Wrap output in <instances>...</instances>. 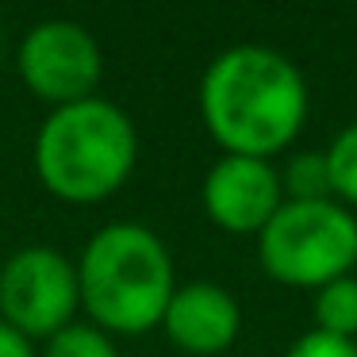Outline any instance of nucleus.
<instances>
[{
  "mask_svg": "<svg viewBox=\"0 0 357 357\" xmlns=\"http://www.w3.org/2000/svg\"><path fill=\"white\" fill-rule=\"evenodd\" d=\"M200 112L227 154L269 162V154L300 135L307 119V85L284 54L242 43L208 66L200 81Z\"/></svg>",
  "mask_w": 357,
  "mask_h": 357,
  "instance_id": "nucleus-1",
  "label": "nucleus"
},
{
  "mask_svg": "<svg viewBox=\"0 0 357 357\" xmlns=\"http://www.w3.org/2000/svg\"><path fill=\"white\" fill-rule=\"evenodd\" d=\"M139 158V135L119 104L89 96L47 116L35 139V173L70 204H96L127 185Z\"/></svg>",
  "mask_w": 357,
  "mask_h": 357,
  "instance_id": "nucleus-2",
  "label": "nucleus"
},
{
  "mask_svg": "<svg viewBox=\"0 0 357 357\" xmlns=\"http://www.w3.org/2000/svg\"><path fill=\"white\" fill-rule=\"evenodd\" d=\"M81 307L104 334H142L162 323L173 296V257L150 227L112 223L77 261Z\"/></svg>",
  "mask_w": 357,
  "mask_h": 357,
  "instance_id": "nucleus-3",
  "label": "nucleus"
},
{
  "mask_svg": "<svg viewBox=\"0 0 357 357\" xmlns=\"http://www.w3.org/2000/svg\"><path fill=\"white\" fill-rule=\"evenodd\" d=\"M265 273L292 288H323L357 265V215L338 200H284L257 234Z\"/></svg>",
  "mask_w": 357,
  "mask_h": 357,
  "instance_id": "nucleus-4",
  "label": "nucleus"
},
{
  "mask_svg": "<svg viewBox=\"0 0 357 357\" xmlns=\"http://www.w3.org/2000/svg\"><path fill=\"white\" fill-rule=\"evenodd\" d=\"M77 307V265L54 246H24L0 265V319L27 342L54 338Z\"/></svg>",
  "mask_w": 357,
  "mask_h": 357,
  "instance_id": "nucleus-5",
  "label": "nucleus"
},
{
  "mask_svg": "<svg viewBox=\"0 0 357 357\" xmlns=\"http://www.w3.org/2000/svg\"><path fill=\"white\" fill-rule=\"evenodd\" d=\"M20 77L39 100L54 108L89 100L100 85L104 58L96 39L73 20H43L20 43Z\"/></svg>",
  "mask_w": 357,
  "mask_h": 357,
  "instance_id": "nucleus-6",
  "label": "nucleus"
},
{
  "mask_svg": "<svg viewBox=\"0 0 357 357\" xmlns=\"http://www.w3.org/2000/svg\"><path fill=\"white\" fill-rule=\"evenodd\" d=\"M280 204V173L265 158L223 154L204 177V211L231 234H261Z\"/></svg>",
  "mask_w": 357,
  "mask_h": 357,
  "instance_id": "nucleus-7",
  "label": "nucleus"
},
{
  "mask_svg": "<svg viewBox=\"0 0 357 357\" xmlns=\"http://www.w3.org/2000/svg\"><path fill=\"white\" fill-rule=\"evenodd\" d=\"M165 334L173 338V346L188 349V354H223L234 338H238V300L227 288L196 280V284L173 288L169 307L162 315Z\"/></svg>",
  "mask_w": 357,
  "mask_h": 357,
  "instance_id": "nucleus-8",
  "label": "nucleus"
},
{
  "mask_svg": "<svg viewBox=\"0 0 357 357\" xmlns=\"http://www.w3.org/2000/svg\"><path fill=\"white\" fill-rule=\"evenodd\" d=\"M315 331L354 342V334H357V277H338L315 292Z\"/></svg>",
  "mask_w": 357,
  "mask_h": 357,
  "instance_id": "nucleus-9",
  "label": "nucleus"
},
{
  "mask_svg": "<svg viewBox=\"0 0 357 357\" xmlns=\"http://www.w3.org/2000/svg\"><path fill=\"white\" fill-rule=\"evenodd\" d=\"M280 192H288V200L296 204L331 200L334 185H331V165H326L323 150H303V154L288 158L284 173H280Z\"/></svg>",
  "mask_w": 357,
  "mask_h": 357,
  "instance_id": "nucleus-10",
  "label": "nucleus"
},
{
  "mask_svg": "<svg viewBox=\"0 0 357 357\" xmlns=\"http://www.w3.org/2000/svg\"><path fill=\"white\" fill-rule=\"evenodd\" d=\"M47 357H119V349L112 334H104L100 326L70 323L54 338H47Z\"/></svg>",
  "mask_w": 357,
  "mask_h": 357,
  "instance_id": "nucleus-11",
  "label": "nucleus"
},
{
  "mask_svg": "<svg viewBox=\"0 0 357 357\" xmlns=\"http://www.w3.org/2000/svg\"><path fill=\"white\" fill-rule=\"evenodd\" d=\"M326 165H331V185L334 196L357 208V123L338 131V139L326 150Z\"/></svg>",
  "mask_w": 357,
  "mask_h": 357,
  "instance_id": "nucleus-12",
  "label": "nucleus"
},
{
  "mask_svg": "<svg viewBox=\"0 0 357 357\" xmlns=\"http://www.w3.org/2000/svg\"><path fill=\"white\" fill-rule=\"evenodd\" d=\"M284 357H357V342L334 338V334H323V331H307Z\"/></svg>",
  "mask_w": 357,
  "mask_h": 357,
  "instance_id": "nucleus-13",
  "label": "nucleus"
},
{
  "mask_svg": "<svg viewBox=\"0 0 357 357\" xmlns=\"http://www.w3.org/2000/svg\"><path fill=\"white\" fill-rule=\"evenodd\" d=\"M0 357H35L31 342H27L20 331H12L4 319H0Z\"/></svg>",
  "mask_w": 357,
  "mask_h": 357,
  "instance_id": "nucleus-14",
  "label": "nucleus"
}]
</instances>
